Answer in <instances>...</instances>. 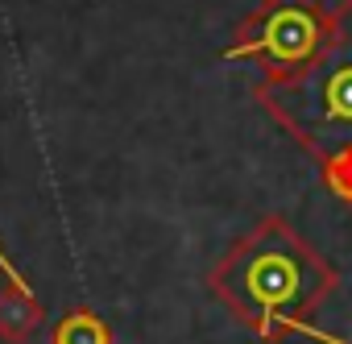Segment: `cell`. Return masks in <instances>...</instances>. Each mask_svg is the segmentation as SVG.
Here are the masks:
<instances>
[{
    "mask_svg": "<svg viewBox=\"0 0 352 344\" xmlns=\"http://www.w3.org/2000/svg\"><path fill=\"white\" fill-rule=\"evenodd\" d=\"M50 344H112V327H108L96 311L71 307V311L54 323Z\"/></svg>",
    "mask_w": 352,
    "mask_h": 344,
    "instance_id": "obj_5",
    "label": "cell"
},
{
    "mask_svg": "<svg viewBox=\"0 0 352 344\" xmlns=\"http://www.w3.org/2000/svg\"><path fill=\"white\" fill-rule=\"evenodd\" d=\"M208 286L261 344H282L331 299L340 274L290 220L265 216L212 266Z\"/></svg>",
    "mask_w": 352,
    "mask_h": 344,
    "instance_id": "obj_1",
    "label": "cell"
},
{
    "mask_svg": "<svg viewBox=\"0 0 352 344\" xmlns=\"http://www.w3.org/2000/svg\"><path fill=\"white\" fill-rule=\"evenodd\" d=\"M46 311L34 294V286H0V340L5 344H30L42 327Z\"/></svg>",
    "mask_w": 352,
    "mask_h": 344,
    "instance_id": "obj_4",
    "label": "cell"
},
{
    "mask_svg": "<svg viewBox=\"0 0 352 344\" xmlns=\"http://www.w3.org/2000/svg\"><path fill=\"white\" fill-rule=\"evenodd\" d=\"M0 270H5V278H9L13 286H30V282H25V274H21V270L13 266V257H9L5 249H0Z\"/></svg>",
    "mask_w": 352,
    "mask_h": 344,
    "instance_id": "obj_8",
    "label": "cell"
},
{
    "mask_svg": "<svg viewBox=\"0 0 352 344\" xmlns=\"http://www.w3.org/2000/svg\"><path fill=\"white\" fill-rule=\"evenodd\" d=\"M294 332L307 336V340H315V344H352V340H340V336H331V332H323L315 323H294Z\"/></svg>",
    "mask_w": 352,
    "mask_h": 344,
    "instance_id": "obj_7",
    "label": "cell"
},
{
    "mask_svg": "<svg viewBox=\"0 0 352 344\" xmlns=\"http://www.w3.org/2000/svg\"><path fill=\"white\" fill-rule=\"evenodd\" d=\"M319 179H323V187H327L340 204L352 208V153H331V158H323V162H319Z\"/></svg>",
    "mask_w": 352,
    "mask_h": 344,
    "instance_id": "obj_6",
    "label": "cell"
},
{
    "mask_svg": "<svg viewBox=\"0 0 352 344\" xmlns=\"http://www.w3.org/2000/svg\"><path fill=\"white\" fill-rule=\"evenodd\" d=\"M253 100L315 162L352 153V0H340L327 46L282 79H257Z\"/></svg>",
    "mask_w": 352,
    "mask_h": 344,
    "instance_id": "obj_2",
    "label": "cell"
},
{
    "mask_svg": "<svg viewBox=\"0 0 352 344\" xmlns=\"http://www.w3.org/2000/svg\"><path fill=\"white\" fill-rule=\"evenodd\" d=\"M331 25L336 9H323V0H257V9H249L232 30L220 58L253 63L261 79H282L327 46Z\"/></svg>",
    "mask_w": 352,
    "mask_h": 344,
    "instance_id": "obj_3",
    "label": "cell"
}]
</instances>
